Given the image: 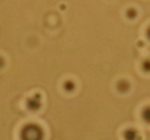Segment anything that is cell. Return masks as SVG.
Here are the masks:
<instances>
[{
    "label": "cell",
    "instance_id": "5",
    "mask_svg": "<svg viewBox=\"0 0 150 140\" xmlns=\"http://www.w3.org/2000/svg\"><path fill=\"white\" fill-rule=\"evenodd\" d=\"M146 36H147V38L150 40V27L147 29V31H146Z\"/></svg>",
    "mask_w": 150,
    "mask_h": 140
},
{
    "label": "cell",
    "instance_id": "4",
    "mask_svg": "<svg viewBox=\"0 0 150 140\" xmlns=\"http://www.w3.org/2000/svg\"><path fill=\"white\" fill-rule=\"evenodd\" d=\"M142 69H143L146 73H150V60L149 59H147V60H145L142 63Z\"/></svg>",
    "mask_w": 150,
    "mask_h": 140
},
{
    "label": "cell",
    "instance_id": "1",
    "mask_svg": "<svg viewBox=\"0 0 150 140\" xmlns=\"http://www.w3.org/2000/svg\"><path fill=\"white\" fill-rule=\"evenodd\" d=\"M41 129L34 125H30L23 129L22 140H41Z\"/></svg>",
    "mask_w": 150,
    "mask_h": 140
},
{
    "label": "cell",
    "instance_id": "3",
    "mask_svg": "<svg viewBox=\"0 0 150 140\" xmlns=\"http://www.w3.org/2000/svg\"><path fill=\"white\" fill-rule=\"evenodd\" d=\"M142 119L147 124H150V106H146L142 111Z\"/></svg>",
    "mask_w": 150,
    "mask_h": 140
},
{
    "label": "cell",
    "instance_id": "2",
    "mask_svg": "<svg viewBox=\"0 0 150 140\" xmlns=\"http://www.w3.org/2000/svg\"><path fill=\"white\" fill-rule=\"evenodd\" d=\"M125 140H140V135L136 129H127L125 131Z\"/></svg>",
    "mask_w": 150,
    "mask_h": 140
}]
</instances>
